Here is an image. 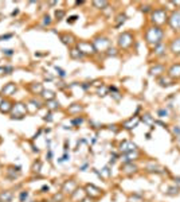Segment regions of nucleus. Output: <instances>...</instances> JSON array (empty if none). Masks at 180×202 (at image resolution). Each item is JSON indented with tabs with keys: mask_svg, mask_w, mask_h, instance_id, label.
Returning a JSON list of instances; mask_svg holds the SVG:
<instances>
[{
	"mask_svg": "<svg viewBox=\"0 0 180 202\" xmlns=\"http://www.w3.org/2000/svg\"><path fill=\"white\" fill-rule=\"evenodd\" d=\"M163 35H164L163 30L160 27H156V26H152V27H149L148 30L145 31L146 42H148L149 45H155V46H157V45L161 43Z\"/></svg>",
	"mask_w": 180,
	"mask_h": 202,
	"instance_id": "f257e3e1",
	"label": "nucleus"
},
{
	"mask_svg": "<svg viewBox=\"0 0 180 202\" xmlns=\"http://www.w3.org/2000/svg\"><path fill=\"white\" fill-rule=\"evenodd\" d=\"M12 116L11 119H23L28 112V108L24 103H15L12 106Z\"/></svg>",
	"mask_w": 180,
	"mask_h": 202,
	"instance_id": "f03ea898",
	"label": "nucleus"
},
{
	"mask_svg": "<svg viewBox=\"0 0 180 202\" xmlns=\"http://www.w3.org/2000/svg\"><path fill=\"white\" fill-rule=\"evenodd\" d=\"M77 49L83 55H93V54L97 53L96 49H94L93 42H89V41H79L77 43Z\"/></svg>",
	"mask_w": 180,
	"mask_h": 202,
	"instance_id": "7ed1b4c3",
	"label": "nucleus"
},
{
	"mask_svg": "<svg viewBox=\"0 0 180 202\" xmlns=\"http://www.w3.org/2000/svg\"><path fill=\"white\" fill-rule=\"evenodd\" d=\"M152 20L155 24H163L167 22V14L165 9L163 8H157L152 12Z\"/></svg>",
	"mask_w": 180,
	"mask_h": 202,
	"instance_id": "20e7f679",
	"label": "nucleus"
},
{
	"mask_svg": "<svg viewBox=\"0 0 180 202\" xmlns=\"http://www.w3.org/2000/svg\"><path fill=\"white\" fill-rule=\"evenodd\" d=\"M93 45H94V49H96V51H104L106 50V49H109L110 46V41L108 38H96L93 41Z\"/></svg>",
	"mask_w": 180,
	"mask_h": 202,
	"instance_id": "39448f33",
	"label": "nucleus"
},
{
	"mask_svg": "<svg viewBox=\"0 0 180 202\" xmlns=\"http://www.w3.org/2000/svg\"><path fill=\"white\" fill-rule=\"evenodd\" d=\"M133 43V37L130 32H122L118 37V45L122 49H128L130 45Z\"/></svg>",
	"mask_w": 180,
	"mask_h": 202,
	"instance_id": "423d86ee",
	"label": "nucleus"
},
{
	"mask_svg": "<svg viewBox=\"0 0 180 202\" xmlns=\"http://www.w3.org/2000/svg\"><path fill=\"white\" fill-rule=\"evenodd\" d=\"M75 190H77V182L74 179H69V181H66L63 183V186H62V193H65V194H67V193L73 194Z\"/></svg>",
	"mask_w": 180,
	"mask_h": 202,
	"instance_id": "0eeeda50",
	"label": "nucleus"
},
{
	"mask_svg": "<svg viewBox=\"0 0 180 202\" xmlns=\"http://www.w3.org/2000/svg\"><path fill=\"white\" fill-rule=\"evenodd\" d=\"M16 92V84L15 82H8V84H5L4 86H3V89H2V94L3 96H12Z\"/></svg>",
	"mask_w": 180,
	"mask_h": 202,
	"instance_id": "6e6552de",
	"label": "nucleus"
},
{
	"mask_svg": "<svg viewBox=\"0 0 180 202\" xmlns=\"http://www.w3.org/2000/svg\"><path fill=\"white\" fill-rule=\"evenodd\" d=\"M85 190H86V193L90 195V198H97L102 194V190H100V189L96 187L94 185H86Z\"/></svg>",
	"mask_w": 180,
	"mask_h": 202,
	"instance_id": "1a4fd4ad",
	"label": "nucleus"
},
{
	"mask_svg": "<svg viewBox=\"0 0 180 202\" xmlns=\"http://www.w3.org/2000/svg\"><path fill=\"white\" fill-rule=\"evenodd\" d=\"M169 26L173 30H180V12H173L169 19Z\"/></svg>",
	"mask_w": 180,
	"mask_h": 202,
	"instance_id": "9d476101",
	"label": "nucleus"
},
{
	"mask_svg": "<svg viewBox=\"0 0 180 202\" xmlns=\"http://www.w3.org/2000/svg\"><path fill=\"white\" fill-rule=\"evenodd\" d=\"M120 150L121 151H124L126 154V152H130V151H136L137 150V146L135 144V143H132V142H129V140H124L122 143H121V146H120Z\"/></svg>",
	"mask_w": 180,
	"mask_h": 202,
	"instance_id": "9b49d317",
	"label": "nucleus"
},
{
	"mask_svg": "<svg viewBox=\"0 0 180 202\" xmlns=\"http://www.w3.org/2000/svg\"><path fill=\"white\" fill-rule=\"evenodd\" d=\"M140 123V119L137 116H133V117H130L129 120H126V121H124L122 123V127L125 129H133L135 127H137V124Z\"/></svg>",
	"mask_w": 180,
	"mask_h": 202,
	"instance_id": "f8f14e48",
	"label": "nucleus"
},
{
	"mask_svg": "<svg viewBox=\"0 0 180 202\" xmlns=\"http://www.w3.org/2000/svg\"><path fill=\"white\" fill-rule=\"evenodd\" d=\"M12 106H14L12 101L8 100V99H4V101H3L2 105H0V112L2 113H11Z\"/></svg>",
	"mask_w": 180,
	"mask_h": 202,
	"instance_id": "ddd939ff",
	"label": "nucleus"
},
{
	"mask_svg": "<svg viewBox=\"0 0 180 202\" xmlns=\"http://www.w3.org/2000/svg\"><path fill=\"white\" fill-rule=\"evenodd\" d=\"M20 174V167H15V166H9L8 170H7V177L9 179H15L18 175Z\"/></svg>",
	"mask_w": 180,
	"mask_h": 202,
	"instance_id": "4468645a",
	"label": "nucleus"
},
{
	"mask_svg": "<svg viewBox=\"0 0 180 202\" xmlns=\"http://www.w3.org/2000/svg\"><path fill=\"white\" fill-rule=\"evenodd\" d=\"M14 198V193L11 190H4L0 193V202H11Z\"/></svg>",
	"mask_w": 180,
	"mask_h": 202,
	"instance_id": "2eb2a0df",
	"label": "nucleus"
},
{
	"mask_svg": "<svg viewBox=\"0 0 180 202\" xmlns=\"http://www.w3.org/2000/svg\"><path fill=\"white\" fill-rule=\"evenodd\" d=\"M121 170H122V172H125V174H133V172L137 171V166L133 163H125Z\"/></svg>",
	"mask_w": 180,
	"mask_h": 202,
	"instance_id": "dca6fc26",
	"label": "nucleus"
},
{
	"mask_svg": "<svg viewBox=\"0 0 180 202\" xmlns=\"http://www.w3.org/2000/svg\"><path fill=\"white\" fill-rule=\"evenodd\" d=\"M30 90L35 94H42V92H43L44 89H43V86H42V84L32 82V84H30Z\"/></svg>",
	"mask_w": 180,
	"mask_h": 202,
	"instance_id": "f3484780",
	"label": "nucleus"
},
{
	"mask_svg": "<svg viewBox=\"0 0 180 202\" xmlns=\"http://www.w3.org/2000/svg\"><path fill=\"white\" fill-rule=\"evenodd\" d=\"M168 74L171 77H176V78H179L180 77V63H175V65H172V67L169 69L168 71Z\"/></svg>",
	"mask_w": 180,
	"mask_h": 202,
	"instance_id": "a211bd4d",
	"label": "nucleus"
},
{
	"mask_svg": "<svg viewBox=\"0 0 180 202\" xmlns=\"http://www.w3.org/2000/svg\"><path fill=\"white\" fill-rule=\"evenodd\" d=\"M171 51L173 54H180V38H176L171 43Z\"/></svg>",
	"mask_w": 180,
	"mask_h": 202,
	"instance_id": "6ab92c4d",
	"label": "nucleus"
},
{
	"mask_svg": "<svg viewBox=\"0 0 180 202\" xmlns=\"http://www.w3.org/2000/svg\"><path fill=\"white\" fill-rule=\"evenodd\" d=\"M41 96L43 97V99H44L46 101H47V103H48V101L55 100V93L53 92V90H46V89H44L43 92H42Z\"/></svg>",
	"mask_w": 180,
	"mask_h": 202,
	"instance_id": "aec40b11",
	"label": "nucleus"
},
{
	"mask_svg": "<svg viewBox=\"0 0 180 202\" xmlns=\"http://www.w3.org/2000/svg\"><path fill=\"white\" fill-rule=\"evenodd\" d=\"M70 57L74 58V60H81V58H83V54L81 53L77 47H74V49H71V50H70Z\"/></svg>",
	"mask_w": 180,
	"mask_h": 202,
	"instance_id": "412c9836",
	"label": "nucleus"
},
{
	"mask_svg": "<svg viewBox=\"0 0 180 202\" xmlns=\"http://www.w3.org/2000/svg\"><path fill=\"white\" fill-rule=\"evenodd\" d=\"M82 109L83 108L81 105H78V104H73V105L69 108V113H71V115H77V113H79Z\"/></svg>",
	"mask_w": 180,
	"mask_h": 202,
	"instance_id": "4be33fe9",
	"label": "nucleus"
},
{
	"mask_svg": "<svg viewBox=\"0 0 180 202\" xmlns=\"http://www.w3.org/2000/svg\"><path fill=\"white\" fill-rule=\"evenodd\" d=\"M61 39H62V42H63L65 45H70L71 42L74 41V37H73V35H69V34H62Z\"/></svg>",
	"mask_w": 180,
	"mask_h": 202,
	"instance_id": "5701e85b",
	"label": "nucleus"
},
{
	"mask_svg": "<svg viewBox=\"0 0 180 202\" xmlns=\"http://www.w3.org/2000/svg\"><path fill=\"white\" fill-rule=\"evenodd\" d=\"M150 74H160V73H164V66L163 65H155V67L149 70Z\"/></svg>",
	"mask_w": 180,
	"mask_h": 202,
	"instance_id": "b1692460",
	"label": "nucleus"
},
{
	"mask_svg": "<svg viewBox=\"0 0 180 202\" xmlns=\"http://www.w3.org/2000/svg\"><path fill=\"white\" fill-rule=\"evenodd\" d=\"M47 108L50 110H55L59 108V103H58L57 100H53V101H48L47 103Z\"/></svg>",
	"mask_w": 180,
	"mask_h": 202,
	"instance_id": "393cba45",
	"label": "nucleus"
},
{
	"mask_svg": "<svg viewBox=\"0 0 180 202\" xmlns=\"http://www.w3.org/2000/svg\"><path fill=\"white\" fill-rule=\"evenodd\" d=\"M65 14H66V12H65L63 9H57V11H55V18H57V20L59 22L61 19H63Z\"/></svg>",
	"mask_w": 180,
	"mask_h": 202,
	"instance_id": "a878e982",
	"label": "nucleus"
},
{
	"mask_svg": "<svg viewBox=\"0 0 180 202\" xmlns=\"http://www.w3.org/2000/svg\"><path fill=\"white\" fill-rule=\"evenodd\" d=\"M41 167H42V162L41 161H37L34 163V166H32V171H34V172H39V171H41Z\"/></svg>",
	"mask_w": 180,
	"mask_h": 202,
	"instance_id": "bb28decb",
	"label": "nucleus"
},
{
	"mask_svg": "<svg viewBox=\"0 0 180 202\" xmlns=\"http://www.w3.org/2000/svg\"><path fill=\"white\" fill-rule=\"evenodd\" d=\"M143 120L146 123V124H153V123H155V121H153V119H152V117H150L149 115H144Z\"/></svg>",
	"mask_w": 180,
	"mask_h": 202,
	"instance_id": "cd10ccee",
	"label": "nucleus"
},
{
	"mask_svg": "<svg viewBox=\"0 0 180 202\" xmlns=\"http://www.w3.org/2000/svg\"><path fill=\"white\" fill-rule=\"evenodd\" d=\"M82 123H83V119H82V117H77V119L71 120V124H73V125H78V124H82Z\"/></svg>",
	"mask_w": 180,
	"mask_h": 202,
	"instance_id": "c85d7f7f",
	"label": "nucleus"
},
{
	"mask_svg": "<svg viewBox=\"0 0 180 202\" xmlns=\"http://www.w3.org/2000/svg\"><path fill=\"white\" fill-rule=\"evenodd\" d=\"M96 7H108V3L106 2H94L93 3Z\"/></svg>",
	"mask_w": 180,
	"mask_h": 202,
	"instance_id": "c756f323",
	"label": "nucleus"
},
{
	"mask_svg": "<svg viewBox=\"0 0 180 202\" xmlns=\"http://www.w3.org/2000/svg\"><path fill=\"white\" fill-rule=\"evenodd\" d=\"M12 70H14V67H12V66H4V67H3V71H4L5 74H11Z\"/></svg>",
	"mask_w": 180,
	"mask_h": 202,
	"instance_id": "7c9ffc66",
	"label": "nucleus"
},
{
	"mask_svg": "<svg viewBox=\"0 0 180 202\" xmlns=\"http://www.w3.org/2000/svg\"><path fill=\"white\" fill-rule=\"evenodd\" d=\"M3 54L11 57V55H14V50H12V49H5V50H3Z\"/></svg>",
	"mask_w": 180,
	"mask_h": 202,
	"instance_id": "2f4dec72",
	"label": "nucleus"
},
{
	"mask_svg": "<svg viewBox=\"0 0 180 202\" xmlns=\"http://www.w3.org/2000/svg\"><path fill=\"white\" fill-rule=\"evenodd\" d=\"M27 197H28L27 191H22L20 193V202H24V200H27Z\"/></svg>",
	"mask_w": 180,
	"mask_h": 202,
	"instance_id": "473e14b6",
	"label": "nucleus"
},
{
	"mask_svg": "<svg viewBox=\"0 0 180 202\" xmlns=\"http://www.w3.org/2000/svg\"><path fill=\"white\" fill-rule=\"evenodd\" d=\"M106 94H108V88H105V86H104L102 88V90H98V96H106Z\"/></svg>",
	"mask_w": 180,
	"mask_h": 202,
	"instance_id": "72a5a7b5",
	"label": "nucleus"
},
{
	"mask_svg": "<svg viewBox=\"0 0 180 202\" xmlns=\"http://www.w3.org/2000/svg\"><path fill=\"white\" fill-rule=\"evenodd\" d=\"M108 51H109L108 55H113V57H116V55H117V50H116V49H108Z\"/></svg>",
	"mask_w": 180,
	"mask_h": 202,
	"instance_id": "f704fd0d",
	"label": "nucleus"
},
{
	"mask_svg": "<svg viewBox=\"0 0 180 202\" xmlns=\"http://www.w3.org/2000/svg\"><path fill=\"white\" fill-rule=\"evenodd\" d=\"M167 115H168V110H165V109H160L159 110V116L160 117H165Z\"/></svg>",
	"mask_w": 180,
	"mask_h": 202,
	"instance_id": "c9c22d12",
	"label": "nucleus"
},
{
	"mask_svg": "<svg viewBox=\"0 0 180 202\" xmlns=\"http://www.w3.org/2000/svg\"><path fill=\"white\" fill-rule=\"evenodd\" d=\"M156 168H157V164H155V163H150V164L148 166V170H149V171H157Z\"/></svg>",
	"mask_w": 180,
	"mask_h": 202,
	"instance_id": "e433bc0d",
	"label": "nucleus"
},
{
	"mask_svg": "<svg viewBox=\"0 0 180 202\" xmlns=\"http://www.w3.org/2000/svg\"><path fill=\"white\" fill-rule=\"evenodd\" d=\"M77 19H78V16H77V15H73V16H70V18L67 19V23H74V22L77 20Z\"/></svg>",
	"mask_w": 180,
	"mask_h": 202,
	"instance_id": "4c0bfd02",
	"label": "nucleus"
},
{
	"mask_svg": "<svg viewBox=\"0 0 180 202\" xmlns=\"http://www.w3.org/2000/svg\"><path fill=\"white\" fill-rule=\"evenodd\" d=\"M55 70L58 71V74H59L61 77H65V76H66V74H65V71L62 70V69H59V67H55Z\"/></svg>",
	"mask_w": 180,
	"mask_h": 202,
	"instance_id": "58836bf2",
	"label": "nucleus"
},
{
	"mask_svg": "<svg viewBox=\"0 0 180 202\" xmlns=\"http://www.w3.org/2000/svg\"><path fill=\"white\" fill-rule=\"evenodd\" d=\"M50 23H51L50 16H48V15H46V16H44V24H50Z\"/></svg>",
	"mask_w": 180,
	"mask_h": 202,
	"instance_id": "ea45409f",
	"label": "nucleus"
},
{
	"mask_svg": "<svg viewBox=\"0 0 180 202\" xmlns=\"http://www.w3.org/2000/svg\"><path fill=\"white\" fill-rule=\"evenodd\" d=\"M12 38V34H8V35H3V37H0V41H3V39H9Z\"/></svg>",
	"mask_w": 180,
	"mask_h": 202,
	"instance_id": "a19ab883",
	"label": "nucleus"
},
{
	"mask_svg": "<svg viewBox=\"0 0 180 202\" xmlns=\"http://www.w3.org/2000/svg\"><path fill=\"white\" fill-rule=\"evenodd\" d=\"M102 171H104V172H105V174H106V177H110V171H109V167H105V168H104Z\"/></svg>",
	"mask_w": 180,
	"mask_h": 202,
	"instance_id": "79ce46f5",
	"label": "nucleus"
},
{
	"mask_svg": "<svg viewBox=\"0 0 180 202\" xmlns=\"http://www.w3.org/2000/svg\"><path fill=\"white\" fill-rule=\"evenodd\" d=\"M50 116H51V113H48V115H46V116L43 117V119L46 120V121H51V120H53V119H51Z\"/></svg>",
	"mask_w": 180,
	"mask_h": 202,
	"instance_id": "37998d69",
	"label": "nucleus"
},
{
	"mask_svg": "<svg viewBox=\"0 0 180 202\" xmlns=\"http://www.w3.org/2000/svg\"><path fill=\"white\" fill-rule=\"evenodd\" d=\"M173 132L178 133V135H180V128H179V127H175V128H173Z\"/></svg>",
	"mask_w": 180,
	"mask_h": 202,
	"instance_id": "c03bdc74",
	"label": "nucleus"
},
{
	"mask_svg": "<svg viewBox=\"0 0 180 202\" xmlns=\"http://www.w3.org/2000/svg\"><path fill=\"white\" fill-rule=\"evenodd\" d=\"M175 183L180 186V177H176V178H175Z\"/></svg>",
	"mask_w": 180,
	"mask_h": 202,
	"instance_id": "a18cd8bd",
	"label": "nucleus"
},
{
	"mask_svg": "<svg viewBox=\"0 0 180 202\" xmlns=\"http://www.w3.org/2000/svg\"><path fill=\"white\" fill-rule=\"evenodd\" d=\"M51 156H53V152H51V150L48 148V154H47V158H48V159H51Z\"/></svg>",
	"mask_w": 180,
	"mask_h": 202,
	"instance_id": "49530a36",
	"label": "nucleus"
},
{
	"mask_svg": "<svg viewBox=\"0 0 180 202\" xmlns=\"http://www.w3.org/2000/svg\"><path fill=\"white\" fill-rule=\"evenodd\" d=\"M4 101V96H3L2 93H0V105H2V103Z\"/></svg>",
	"mask_w": 180,
	"mask_h": 202,
	"instance_id": "de8ad7c7",
	"label": "nucleus"
},
{
	"mask_svg": "<svg viewBox=\"0 0 180 202\" xmlns=\"http://www.w3.org/2000/svg\"><path fill=\"white\" fill-rule=\"evenodd\" d=\"M46 190L48 191V186H43V187H42V191H43V193H46Z\"/></svg>",
	"mask_w": 180,
	"mask_h": 202,
	"instance_id": "09e8293b",
	"label": "nucleus"
}]
</instances>
